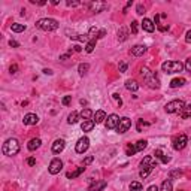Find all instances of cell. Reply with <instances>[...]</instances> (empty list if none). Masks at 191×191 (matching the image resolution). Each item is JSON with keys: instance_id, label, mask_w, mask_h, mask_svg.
Here are the masks:
<instances>
[{"instance_id": "cell-1", "label": "cell", "mask_w": 191, "mask_h": 191, "mask_svg": "<svg viewBox=\"0 0 191 191\" xmlns=\"http://www.w3.org/2000/svg\"><path fill=\"white\" fill-rule=\"evenodd\" d=\"M141 75H142V78L145 79V84H146L150 88H152V90H158V88H160V81H158L157 75H155L154 72H151L148 67H142Z\"/></svg>"}, {"instance_id": "cell-2", "label": "cell", "mask_w": 191, "mask_h": 191, "mask_svg": "<svg viewBox=\"0 0 191 191\" xmlns=\"http://www.w3.org/2000/svg\"><path fill=\"white\" fill-rule=\"evenodd\" d=\"M2 151H3V154L8 155V157L17 155L18 152H20V143H18L17 139H8V141L3 143Z\"/></svg>"}, {"instance_id": "cell-3", "label": "cell", "mask_w": 191, "mask_h": 191, "mask_svg": "<svg viewBox=\"0 0 191 191\" xmlns=\"http://www.w3.org/2000/svg\"><path fill=\"white\" fill-rule=\"evenodd\" d=\"M36 27L43 32H54L58 28V21L52 20V18H42L36 23Z\"/></svg>"}, {"instance_id": "cell-4", "label": "cell", "mask_w": 191, "mask_h": 191, "mask_svg": "<svg viewBox=\"0 0 191 191\" xmlns=\"http://www.w3.org/2000/svg\"><path fill=\"white\" fill-rule=\"evenodd\" d=\"M184 67L185 66H184L181 61H164V63L161 64L163 72H166V73H178V72H182Z\"/></svg>"}, {"instance_id": "cell-5", "label": "cell", "mask_w": 191, "mask_h": 191, "mask_svg": "<svg viewBox=\"0 0 191 191\" xmlns=\"http://www.w3.org/2000/svg\"><path fill=\"white\" fill-rule=\"evenodd\" d=\"M184 108H185L184 100H172L164 106V111L167 114H176V112H181Z\"/></svg>"}, {"instance_id": "cell-6", "label": "cell", "mask_w": 191, "mask_h": 191, "mask_svg": "<svg viewBox=\"0 0 191 191\" xmlns=\"http://www.w3.org/2000/svg\"><path fill=\"white\" fill-rule=\"evenodd\" d=\"M187 143H188V137L185 134H179L173 139V148L176 151H181L187 146Z\"/></svg>"}, {"instance_id": "cell-7", "label": "cell", "mask_w": 191, "mask_h": 191, "mask_svg": "<svg viewBox=\"0 0 191 191\" xmlns=\"http://www.w3.org/2000/svg\"><path fill=\"white\" fill-rule=\"evenodd\" d=\"M132 127V119L130 118H127V116H123L121 119H119V124L116 127V132L119 134H124L128 128Z\"/></svg>"}, {"instance_id": "cell-8", "label": "cell", "mask_w": 191, "mask_h": 191, "mask_svg": "<svg viewBox=\"0 0 191 191\" xmlns=\"http://www.w3.org/2000/svg\"><path fill=\"white\" fill-rule=\"evenodd\" d=\"M63 169V161L60 160V158H52L50 163V167H48V170H50L51 175H57L60 173V170Z\"/></svg>"}, {"instance_id": "cell-9", "label": "cell", "mask_w": 191, "mask_h": 191, "mask_svg": "<svg viewBox=\"0 0 191 191\" xmlns=\"http://www.w3.org/2000/svg\"><path fill=\"white\" fill-rule=\"evenodd\" d=\"M157 166V158L152 157V155H146L141 161V167L142 169H148V170H152L154 167Z\"/></svg>"}, {"instance_id": "cell-10", "label": "cell", "mask_w": 191, "mask_h": 191, "mask_svg": "<svg viewBox=\"0 0 191 191\" xmlns=\"http://www.w3.org/2000/svg\"><path fill=\"white\" fill-rule=\"evenodd\" d=\"M88 148H90V139H88L87 136H82V137L78 141V143H76V152H78V154H84Z\"/></svg>"}, {"instance_id": "cell-11", "label": "cell", "mask_w": 191, "mask_h": 191, "mask_svg": "<svg viewBox=\"0 0 191 191\" xmlns=\"http://www.w3.org/2000/svg\"><path fill=\"white\" fill-rule=\"evenodd\" d=\"M119 116L115 115V114H111V115L106 118V128L108 130H114V128H116L118 127V124H119Z\"/></svg>"}, {"instance_id": "cell-12", "label": "cell", "mask_w": 191, "mask_h": 191, "mask_svg": "<svg viewBox=\"0 0 191 191\" xmlns=\"http://www.w3.org/2000/svg\"><path fill=\"white\" fill-rule=\"evenodd\" d=\"M106 8H108V5H106V3H102V2H91V3H88V9H90L91 12H96V14L105 11Z\"/></svg>"}, {"instance_id": "cell-13", "label": "cell", "mask_w": 191, "mask_h": 191, "mask_svg": "<svg viewBox=\"0 0 191 191\" xmlns=\"http://www.w3.org/2000/svg\"><path fill=\"white\" fill-rule=\"evenodd\" d=\"M37 121H39V116L36 114H27V115H24V119H23V123L25 125H34L37 124Z\"/></svg>"}, {"instance_id": "cell-14", "label": "cell", "mask_w": 191, "mask_h": 191, "mask_svg": "<svg viewBox=\"0 0 191 191\" xmlns=\"http://www.w3.org/2000/svg\"><path fill=\"white\" fill-rule=\"evenodd\" d=\"M146 50H148V48H146L145 45H134L130 52H132V55H134V57H141V55H143V54L146 52Z\"/></svg>"}, {"instance_id": "cell-15", "label": "cell", "mask_w": 191, "mask_h": 191, "mask_svg": "<svg viewBox=\"0 0 191 191\" xmlns=\"http://www.w3.org/2000/svg\"><path fill=\"white\" fill-rule=\"evenodd\" d=\"M64 146H66V142L63 141V139H57V141L52 143V152L54 154H60L61 151L64 150Z\"/></svg>"}, {"instance_id": "cell-16", "label": "cell", "mask_w": 191, "mask_h": 191, "mask_svg": "<svg viewBox=\"0 0 191 191\" xmlns=\"http://www.w3.org/2000/svg\"><path fill=\"white\" fill-rule=\"evenodd\" d=\"M142 28L145 30V32H148V33H152L154 30H155V24L148 20V18H143V21H142Z\"/></svg>"}, {"instance_id": "cell-17", "label": "cell", "mask_w": 191, "mask_h": 191, "mask_svg": "<svg viewBox=\"0 0 191 191\" xmlns=\"http://www.w3.org/2000/svg\"><path fill=\"white\" fill-rule=\"evenodd\" d=\"M106 181H96V182H93L91 185H90V188H88V191H102L103 188H106Z\"/></svg>"}, {"instance_id": "cell-18", "label": "cell", "mask_w": 191, "mask_h": 191, "mask_svg": "<svg viewBox=\"0 0 191 191\" xmlns=\"http://www.w3.org/2000/svg\"><path fill=\"white\" fill-rule=\"evenodd\" d=\"M125 88L128 90V91H137L139 90V84L133 81V79H128V81H125Z\"/></svg>"}, {"instance_id": "cell-19", "label": "cell", "mask_w": 191, "mask_h": 191, "mask_svg": "<svg viewBox=\"0 0 191 191\" xmlns=\"http://www.w3.org/2000/svg\"><path fill=\"white\" fill-rule=\"evenodd\" d=\"M41 143H42L41 139L34 137V139H32V141H30L28 143H27V148H28L30 151H36L37 148H39V146H41Z\"/></svg>"}, {"instance_id": "cell-20", "label": "cell", "mask_w": 191, "mask_h": 191, "mask_svg": "<svg viewBox=\"0 0 191 191\" xmlns=\"http://www.w3.org/2000/svg\"><path fill=\"white\" fill-rule=\"evenodd\" d=\"M185 78H175V79H172L170 81V88H178V87H182V85H185Z\"/></svg>"}, {"instance_id": "cell-21", "label": "cell", "mask_w": 191, "mask_h": 191, "mask_svg": "<svg viewBox=\"0 0 191 191\" xmlns=\"http://www.w3.org/2000/svg\"><path fill=\"white\" fill-rule=\"evenodd\" d=\"M103 119H106V114H105V111H97L96 114H94V123L96 124H100V123H103Z\"/></svg>"}, {"instance_id": "cell-22", "label": "cell", "mask_w": 191, "mask_h": 191, "mask_svg": "<svg viewBox=\"0 0 191 191\" xmlns=\"http://www.w3.org/2000/svg\"><path fill=\"white\" fill-rule=\"evenodd\" d=\"M93 115H94V114H93V111H91V109H88V108L82 109V112L79 114L81 119H84V121H88V119H91V116H93Z\"/></svg>"}, {"instance_id": "cell-23", "label": "cell", "mask_w": 191, "mask_h": 191, "mask_svg": "<svg viewBox=\"0 0 191 191\" xmlns=\"http://www.w3.org/2000/svg\"><path fill=\"white\" fill-rule=\"evenodd\" d=\"M94 121L93 119H88V121H84L82 124H81V128H82V132H91L93 128H94Z\"/></svg>"}, {"instance_id": "cell-24", "label": "cell", "mask_w": 191, "mask_h": 191, "mask_svg": "<svg viewBox=\"0 0 191 191\" xmlns=\"http://www.w3.org/2000/svg\"><path fill=\"white\" fill-rule=\"evenodd\" d=\"M84 170H85V166H82V167H78V169H76L75 172H69V173H67L66 176H67V178H69V179H75V178H78L79 175L82 173Z\"/></svg>"}, {"instance_id": "cell-25", "label": "cell", "mask_w": 191, "mask_h": 191, "mask_svg": "<svg viewBox=\"0 0 191 191\" xmlns=\"http://www.w3.org/2000/svg\"><path fill=\"white\" fill-rule=\"evenodd\" d=\"M179 115H181V118H184V119L190 118L191 116V105H185V108L179 112Z\"/></svg>"}, {"instance_id": "cell-26", "label": "cell", "mask_w": 191, "mask_h": 191, "mask_svg": "<svg viewBox=\"0 0 191 191\" xmlns=\"http://www.w3.org/2000/svg\"><path fill=\"white\" fill-rule=\"evenodd\" d=\"M78 119H79V114H78V112H75V111H73L70 115L67 116V123H69V124H76V123H78Z\"/></svg>"}, {"instance_id": "cell-27", "label": "cell", "mask_w": 191, "mask_h": 191, "mask_svg": "<svg viewBox=\"0 0 191 191\" xmlns=\"http://www.w3.org/2000/svg\"><path fill=\"white\" fill-rule=\"evenodd\" d=\"M11 30L15 32V33H21V32H24L25 30V25L24 24H18V23H14V24L11 25Z\"/></svg>"}, {"instance_id": "cell-28", "label": "cell", "mask_w": 191, "mask_h": 191, "mask_svg": "<svg viewBox=\"0 0 191 191\" xmlns=\"http://www.w3.org/2000/svg\"><path fill=\"white\" fill-rule=\"evenodd\" d=\"M70 37H72V39H73V41H79V42H87V43H88V42L91 41V39H90V36H88V34H85V36H82V34H76V36H70Z\"/></svg>"}, {"instance_id": "cell-29", "label": "cell", "mask_w": 191, "mask_h": 191, "mask_svg": "<svg viewBox=\"0 0 191 191\" xmlns=\"http://www.w3.org/2000/svg\"><path fill=\"white\" fill-rule=\"evenodd\" d=\"M127 36H128V32L125 30V27H121V28L118 30V39L123 42V41H125V39H127Z\"/></svg>"}, {"instance_id": "cell-30", "label": "cell", "mask_w": 191, "mask_h": 191, "mask_svg": "<svg viewBox=\"0 0 191 191\" xmlns=\"http://www.w3.org/2000/svg\"><path fill=\"white\" fill-rule=\"evenodd\" d=\"M96 42H97V39H91V41H90L88 43H87V45H85V51H87L88 54L94 51V48H96Z\"/></svg>"}, {"instance_id": "cell-31", "label": "cell", "mask_w": 191, "mask_h": 191, "mask_svg": "<svg viewBox=\"0 0 191 191\" xmlns=\"http://www.w3.org/2000/svg\"><path fill=\"white\" fill-rule=\"evenodd\" d=\"M160 191H173V187H172V182L167 179V181H164V182L161 184V190Z\"/></svg>"}, {"instance_id": "cell-32", "label": "cell", "mask_w": 191, "mask_h": 191, "mask_svg": "<svg viewBox=\"0 0 191 191\" xmlns=\"http://www.w3.org/2000/svg\"><path fill=\"white\" fill-rule=\"evenodd\" d=\"M90 69V64H87V63H82V64H79V67H78V70H79V75L84 76L85 73H87V70Z\"/></svg>"}, {"instance_id": "cell-33", "label": "cell", "mask_w": 191, "mask_h": 191, "mask_svg": "<svg viewBox=\"0 0 191 191\" xmlns=\"http://www.w3.org/2000/svg\"><path fill=\"white\" fill-rule=\"evenodd\" d=\"M146 145H148V142L146 141H137L136 142V151H143L145 148H146Z\"/></svg>"}, {"instance_id": "cell-34", "label": "cell", "mask_w": 191, "mask_h": 191, "mask_svg": "<svg viewBox=\"0 0 191 191\" xmlns=\"http://www.w3.org/2000/svg\"><path fill=\"white\" fill-rule=\"evenodd\" d=\"M130 191H142V184L141 182H132L130 184Z\"/></svg>"}, {"instance_id": "cell-35", "label": "cell", "mask_w": 191, "mask_h": 191, "mask_svg": "<svg viewBox=\"0 0 191 191\" xmlns=\"http://www.w3.org/2000/svg\"><path fill=\"white\" fill-rule=\"evenodd\" d=\"M130 30H132V33L133 34L137 33V30H139V23H137V21H132V24H130Z\"/></svg>"}, {"instance_id": "cell-36", "label": "cell", "mask_w": 191, "mask_h": 191, "mask_svg": "<svg viewBox=\"0 0 191 191\" xmlns=\"http://www.w3.org/2000/svg\"><path fill=\"white\" fill-rule=\"evenodd\" d=\"M181 176H182V172H181V170H172V172H170V175H169V178H170V179L181 178Z\"/></svg>"}, {"instance_id": "cell-37", "label": "cell", "mask_w": 191, "mask_h": 191, "mask_svg": "<svg viewBox=\"0 0 191 191\" xmlns=\"http://www.w3.org/2000/svg\"><path fill=\"white\" fill-rule=\"evenodd\" d=\"M61 103H63L64 106H69V105L72 103V96H64L63 100H61Z\"/></svg>"}, {"instance_id": "cell-38", "label": "cell", "mask_w": 191, "mask_h": 191, "mask_svg": "<svg viewBox=\"0 0 191 191\" xmlns=\"http://www.w3.org/2000/svg\"><path fill=\"white\" fill-rule=\"evenodd\" d=\"M134 152H137V151H136V146H127V150H125V154H127V155H133Z\"/></svg>"}, {"instance_id": "cell-39", "label": "cell", "mask_w": 191, "mask_h": 191, "mask_svg": "<svg viewBox=\"0 0 191 191\" xmlns=\"http://www.w3.org/2000/svg\"><path fill=\"white\" fill-rule=\"evenodd\" d=\"M93 160H94V157H93V155L87 157V158H85V160L82 161V166H88V164H91V163H93Z\"/></svg>"}, {"instance_id": "cell-40", "label": "cell", "mask_w": 191, "mask_h": 191, "mask_svg": "<svg viewBox=\"0 0 191 191\" xmlns=\"http://www.w3.org/2000/svg\"><path fill=\"white\" fill-rule=\"evenodd\" d=\"M136 11H137V14H139V15H143V14H145V8H143V5H137Z\"/></svg>"}, {"instance_id": "cell-41", "label": "cell", "mask_w": 191, "mask_h": 191, "mask_svg": "<svg viewBox=\"0 0 191 191\" xmlns=\"http://www.w3.org/2000/svg\"><path fill=\"white\" fill-rule=\"evenodd\" d=\"M9 72H11V73H17V72H18V66H17V64H12V66L9 67Z\"/></svg>"}, {"instance_id": "cell-42", "label": "cell", "mask_w": 191, "mask_h": 191, "mask_svg": "<svg viewBox=\"0 0 191 191\" xmlns=\"http://www.w3.org/2000/svg\"><path fill=\"white\" fill-rule=\"evenodd\" d=\"M114 99L116 100V102H118V106H121V105H123V100H121V97H119V94H114Z\"/></svg>"}, {"instance_id": "cell-43", "label": "cell", "mask_w": 191, "mask_h": 191, "mask_svg": "<svg viewBox=\"0 0 191 191\" xmlns=\"http://www.w3.org/2000/svg\"><path fill=\"white\" fill-rule=\"evenodd\" d=\"M127 64H125V63H121V64H119V72H121V73H124L125 70H127Z\"/></svg>"}, {"instance_id": "cell-44", "label": "cell", "mask_w": 191, "mask_h": 191, "mask_svg": "<svg viewBox=\"0 0 191 191\" xmlns=\"http://www.w3.org/2000/svg\"><path fill=\"white\" fill-rule=\"evenodd\" d=\"M184 66H185V69H187L188 72H191V58H188V60H187V63H185Z\"/></svg>"}, {"instance_id": "cell-45", "label": "cell", "mask_w": 191, "mask_h": 191, "mask_svg": "<svg viewBox=\"0 0 191 191\" xmlns=\"http://www.w3.org/2000/svg\"><path fill=\"white\" fill-rule=\"evenodd\" d=\"M185 41H187V43H191V30L187 32V34H185Z\"/></svg>"}, {"instance_id": "cell-46", "label": "cell", "mask_w": 191, "mask_h": 191, "mask_svg": "<svg viewBox=\"0 0 191 191\" xmlns=\"http://www.w3.org/2000/svg\"><path fill=\"white\" fill-rule=\"evenodd\" d=\"M27 164H28V166H34V164H36V160H34L33 157H30L27 160Z\"/></svg>"}, {"instance_id": "cell-47", "label": "cell", "mask_w": 191, "mask_h": 191, "mask_svg": "<svg viewBox=\"0 0 191 191\" xmlns=\"http://www.w3.org/2000/svg\"><path fill=\"white\" fill-rule=\"evenodd\" d=\"M163 155H164V154H163L161 150H155V158H161Z\"/></svg>"}, {"instance_id": "cell-48", "label": "cell", "mask_w": 191, "mask_h": 191, "mask_svg": "<svg viewBox=\"0 0 191 191\" xmlns=\"http://www.w3.org/2000/svg\"><path fill=\"white\" fill-rule=\"evenodd\" d=\"M9 45L14 46V48H18V46H20V43H18L17 41H9Z\"/></svg>"}, {"instance_id": "cell-49", "label": "cell", "mask_w": 191, "mask_h": 191, "mask_svg": "<svg viewBox=\"0 0 191 191\" xmlns=\"http://www.w3.org/2000/svg\"><path fill=\"white\" fill-rule=\"evenodd\" d=\"M161 161H163L164 164H167V163L170 161V157H167V155H163V157H161Z\"/></svg>"}, {"instance_id": "cell-50", "label": "cell", "mask_w": 191, "mask_h": 191, "mask_svg": "<svg viewBox=\"0 0 191 191\" xmlns=\"http://www.w3.org/2000/svg\"><path fill=\"white\" fill-rule=\"evenodd\" d=\"M148 191H160V188H158L157 185H151L150 188H148Z\"/></svg>"}, {"instance_id": "cell-51", "label": "cell", "mask_w": 191, "mask_h": 191, "mask_svg": "<svg viewBox=\"0 0 191 191\" xmlns=\"http://www.w3.org/2000/svg\"><path fill=\"white\" fill-rule=\"evenodd\" d=\"M73 51H76V52H81V51H82L81 45H75V46H73Z\"/></svg>"}, {"instance_id": "cell-52", "label": "cell", "mask_w": 191, "mask_h": 191, "mask_svg": "<svg viewBox=\"0 0 191 191\" xmlns=\"http://www.w3.org/2000/svg\"><path fill=\"white\" fill-rule=\"evenodd\" d=\"M79 5V2H67V6H76Z\"/></svg>"}, {"instance_id": "cell-53", "label": "cell", "mask_w": 191, "mask_h": 191, "mask_svg": "<svg viewBox=\"0 0 191 191\" xmlns=\"http://www.w3.org/2000/svg\"><path fill=\"white\" fill-rule=\"evenodd\" d=\"M43 73H45V75H51L52 70H50V69H43Z\"/></svg>"}]
</instances>
